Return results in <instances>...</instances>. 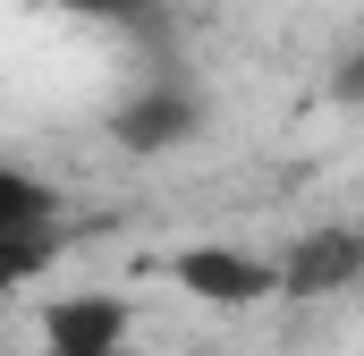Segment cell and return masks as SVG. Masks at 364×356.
Wrapping results in <instances>:
<instances>
[{"instance_id": "obj_8", "label": "cell", "mask_w": 364, "mask_h": 356, "mask_svg": "<svg viewBox=\"0 0 364 356\" xmlns=\"http://www.w3.org/2000/svg\"><path fill=\"white\" fill-rule=\"evenodd\" d=\"M356 93H364V60L348 51V60H339V102H356Z\"/></svg>"}, {"instance_id": "obj_5", "label": "cell", "mask_w": 364, "mask_h": 356, "mask_svg": "<svg viewBox=\"0 0 364 356\" xmlns=\"http://www.w3.org/2000/svg\"><path fill=\"white\" fill-rule=\"evenodd\" d=\"M26 229H60V187L0 162V238H26Z\"/></svg>"}, {"instance_id": "obj_6", "label": "cell", "mask_w": 364, "mask_h": 356, "mask_svg": "<svg viewBox=\"0 0 364 356\" xmlns=\"http://www.w3.org/2000/svg\"><path fill=\"white\" fill-rule=\"evenodd\" d=\"M60 263V229H26V238H0V297L9 288H26L34 271Z\"/></svg>"}, {"instance_id": "obj_4", "label": "cell", "mask_w": 364, "mask_h": 356, "mask_svg": "<svg viewBox=\"0 0 364 356\" xmlns=\"http://www.w3.org/2000/svg\"><path fill=\"white\" fill-rule=\"evenodd\" d=\"M127 348V305L110 288H77L43 305V356H119Z\"/></svg>"}, {"instance_id": "obj_1", "label": "cell", "mask_w": 364, "mask_h": 356, "mask_svg": "<svg viewBox=\"0 0 364 356\" xmlns=\"http://www.w3.org/2000/svg\"><path fill=\"white\" fill-rule=\"evenodd\" d=\"M161 280L178 297H195V305H212V314H246V305L279 297L272 255H255V246H178L161 263Z\"/></svg>"}, {"instance_id": "obj_3", "label": "cell", "mask_w": 364, "mask_h": 356, "mask_svg": "<svg viewBox=\"0 0 364 356\" xmlns=\"http://www.w3.org/2000/svg\"><path fill=\"white\" fill-rule=\"evenodd\" d=\"M272 271H279V297H339V288L364 280V238L348 221H322V229H305Z\"/></svg>"}, {"instance_id": "obj_7", "label": "cell", "mask_w": 364, "mask_h": 356, "mask_svg": "<svg viewBox=\"0 0 364 356\" xmlns=\"http://www.w3.org/2000/svg\"><path fill=\"white\" fill-rule=\"evenodd\" d=\"M60 9H77V17H102V26H144V17H153V0H60Z\"/></svg>"}, {"instance_id": "obj_2", "label": "cell", "mask_w": 364, "mask_h": 356, "mask_svg": "<svg viewBox=\"0 0 364 356\" xmlns=\"http://www.w3.org/2000/svg\"><path fill=\"white\" fill-rule=\"evenodd\" d=\"M203 136V93L195 85H144L127 93L119 110H110V145L119 153H178V145H195Z\"/></svg>"}]
</instances>
